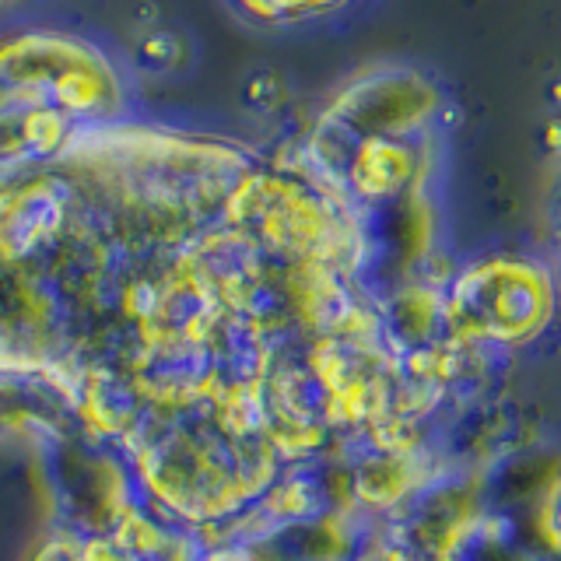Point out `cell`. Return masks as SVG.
Instances as JSON below:
<instances>
[{"mask_svg":"<svg viewBox=\"0 0 561 561\" xmlns=\"http://www.w3.org/2000/svg\"><path fill=\"white\" fill-rule=\"evenodd\" d=\"M495 309L499 316V337H516L526 333L530 320H537V312L543 309V291L540 280L530 277V271L523 267H505V263H491V267L478 271L470 280L463 277L460 291H456V323L463 327V333H488V323Z\"/></svg>","mask_w":561,"mask_h":561,"instance_id":"obj_2","label":"cell"},{"mask_svg":"<svg viewBox=\"0 0 561 561\" xmlns=\"http://www.w3.org/2000/svg\"><path fill=\"white\" fill-rule=\"evenodd\" d=\"M64 558H67V561H134L119 540H116V543H105V540H84L81 548H75V551L64 554Z\"/></svg>","mask_w":561,"mask_h":561,"instance_id":"obj_3","label":"cell"},{"mask_svg":"<svg viewBox=\"0 0 561 561\" xmlns=\"http://www.w3.org/2000/svg\"><path fill=\"white\" fill-rule=\"evenodd\" d=\"M127 116V81L99 43L64 28L0 35V175L60 158Z\"/></svg>","mask_w":561,"mask_h":561,"instance_id":"obj_1","label":"cell"}]
</instances>
